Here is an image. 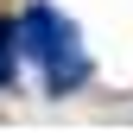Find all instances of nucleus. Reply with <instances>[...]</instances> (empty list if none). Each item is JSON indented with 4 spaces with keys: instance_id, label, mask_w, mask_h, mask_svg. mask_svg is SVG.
Segmentation results:
<instances>
[{
    "instance_id": "1",
    "label": "nucleus",
    "mask_w": 133,
    "mask_h": 133,
    "mask_svg": "<svg viewBox=\"0 0 133 133\" xmlns=\"http://www.w3.org/2000/svg\"><path fill=\"white\" fill-rule=\"evenodd\" d=\"M13 32H19V57H32L44 70V89L51 95H70L89 82V51H82V38H76V25L63 19L57 6H25L19 19H13Z\"/></svg>"
},
{
    "instance_id": "2",
    "label": "nucleus",
    "mask_w": 133,
    "mask_h": 133,
    "mask_svg": "<svg viewBox=\"0 0 133 133\" xmlns=\"http://www.w3.org/2000/svg\"><path fill=\"white\" fill-rule=\"evenodd\" d=\"M13 76H19V32L13 19H0V89H13Z\"/></svg>"
}]
</instances>
